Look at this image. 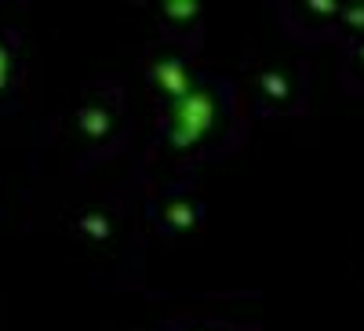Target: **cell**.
Listing matches in <instances>:
<instances>
[{
  "label": "cell",
  "instance_id": "6da1fadb",
  "mask_svg": "<svg viewBox=\"0 0 364 331\" xmlns=\"http://www.w3.org/2000/svg\"><path fill=\"white\" fill-rule=\"evenodd\" d=\"M4 70H8V63H4V51H0V84H4Z\"/></svg>",
  "mask_w": 364,
  "mask_h": 331
}]
</instances>
